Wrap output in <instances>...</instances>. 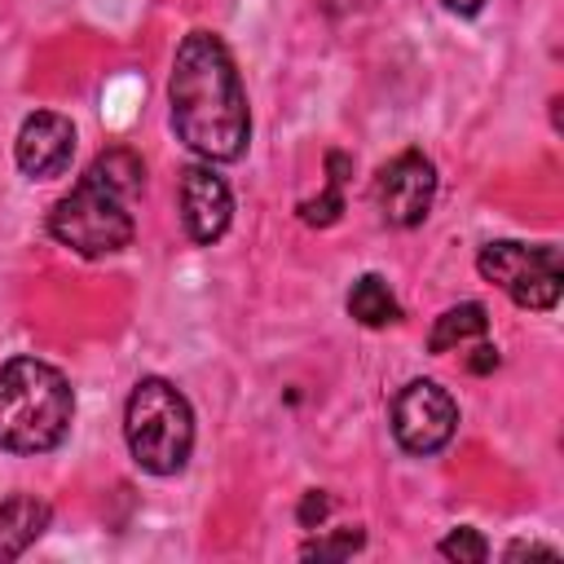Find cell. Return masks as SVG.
<instances>
[{"label":"cell","instance_id":"obj_9","mask_svg":"<svg viewBox=\"0 0 564 564\" xmlns=\"http://www.w3.org/2000/svg\"><path fill=\"white\" fill-rule=\"evenodd\" d=\"M229 216H234V198H229V185L194 163L181 172V220H185V234L203 247H212L225 229H229Z\"/></svg>","mask_w":564,"mask_h":564},{"label":"cell","instance_id":"obj_7","mask_svg":"<svg viewBox=\"0 0 564 564\" xmlns=\"http://www.w3.org/2000/svg\"><path fill=\"white\" fill-rule=\"evenodd\" d=\"M436 198V163L423 150H401L379 176H375V203L379 216L397 229H410L427 216Z\"/></svg>","mask_w":564,"mask_h":564},{"label":"cell","instance_id":"obj_13","mask_svg":"<svg viewBox=\"0 0 564 564\" xmlns=\"http://www.w3.org/2000/svg\"><path fill=\"white\" fill-rule=\"evenodd\" d=\"M352 172V159L348 154H339V150H330L326 154V189L317 194V198H308V203H300V220L304 225H335L339 220V212H344V176Z\"/></svg>","mask_w":564,"mask_h":564},{"label":"cell","instance_id":"obj_14","mask_svg":"<svg viewBox=\"0 0 564 564\" xmlns=\"http://www.w3.org/2000/svg\"><path fill=\"white\" fill-rule=\"evenodd\" d=\"M441 555H445V560H458V564H480V560L489 555V546H485V538H480L476 529H454V533L441 542Z\"/></svg>","mask_w":564,"mask_h":564},{"label":"cell","instance_id":"obj_5","mask_svg":"<svg viewBox=\"0 0 564 564\" xmlns=\"http://www.w3.org/2000/svg\"><path fill=\"white\" fill-rule=\"evenodd\" d=\"M476 269L485 282H494L498 291L511 295V304L546 313L560 304V286H564V269H560V251L555 247H524V242H489L476 256Z\"/></svg>","mask_w":564,"mask_h":564},{"label":"cell","instance_id":"obj_2","mask_svg":"<svg viewBox=\"0 0 564 564\" xmlns=\"http://www.w3.org/2000/svg\"><path fill=\"white\" fill-rule=\"evenodd\" d=\"M145 189V167L132 150H106L48 212V234L79 256H115L132 242V198Z\"/></svg>","mask_w":564,"mask_h":564},{"label":"cell","instance_id":"obj_3","mask_svg":"<svg viewBox=\"0 0 564 564\" xmlns=\"http://www.w3.org/2000/svg\"><path fill=\"white\" fill-rule=\"evenodd\" d=\"M75 414L70 383L40 357H9L0 366V449L44 454L62 445Z\"/></svg>","mask_w":564,"mask_h":564},{"label":"cell","instance_id":"obj_4","mask_svg":"<svg viewBox=\"0 0 564 564\" xmlns=\"http://www.w3.org/2000/svg\"><path fill=\"white\" fill-rule=\"evenodd\" d=\"M123 441L141 471L176 476L194 449V410L181 388L159 375L141 379L123 410Z\"/></svg>","mask_w":564,"mask_h":564},{"label":"cell","instance_id":"obj_1","mask_svg":"<svg viewBox=\"0 0 564 564\" xmlns=\"http://www.w3.org/2000/svg\"><path fill=\"white\" fill-rule=\"evenodd\" d=\"M167 106L176 137L207 163H234L251 141V110L229 48L212 31H189L172 57Z\"/></svg>","mask_w":564,"mask_h":564},{"label":"cell","instance_id":"obj_11","mask_svg":"<svg viewBox=\"0 0 564 564\" xmlns=\"http://www.w3.org/2000/svg\"><path fill=\"white\" fill-rule=\"evenodd\" d=\"M348 317L361 322V326H370V330H379V326L401 322V304H397V295L388 291V282L379 273H366L348 291Z\"/></svg>","mask_w":564,"mask_h":564},{"label":"cell","instance_id":"obj_8","mask_svg":"<svg viewBox=\"0 0 564 564\" xmlns=\"http://www.w3.org/2000/svg\"><path fill=\"white\" fill-rule=\"evenodd\" d=\"M70 154H75V123L66 115L35 110L22 119L18 141H13V159L31 181L62 176L70 167Z\"/></svg>","mask_w":564,"mask_h":564},{"label":"cell","instance_id":"obj_10","mask_svg":"<svg viewBox=\"0 0 564 564\" xmlns=\"http://www.w3.org/2000/svg\"><path fill=\"white\" fill-rule=\"evenodd\" d=\"M48 520H53V511H48L44 498H35V494H9L0 502V560L22 555L48 529Z\"/></svg>","mask_w":564,"mask_h":564},{"label":"cell","instance_id":"obj_6","mask_svg":"<svg viewBox=\"0 0 564 564\" xmlns=\"http://www.w3.org/2000/svg\"><path fill=\"white\" fill-rule=\"evenodd\" d=\"M458 427V405L436 379H410L392 397V436L405 454H436Z\"/></svg>","mask_w":564,"mask_h":564},{"label":"cell","instance_id":"obj_15","mask_svg":"<svg viewBox=\"0 0 564 564\" xmlns=\"http://www.w3.org/2000/svg\"><path fill=\"white\" fill-rule=\"evenodd\" d=\"M361 546V529H339L335 538H317V542H308L304 546V560H335V555H352Z\"/></svg>","mask_w":564,"mask_h":564},{"label":"cell","instance_id":"obj_17","mask_svg":"<svg viewBox=\"0 0 564 564\" xmlns=\"http://www.w3.org/2000/svg\"><path fill=\"white\" fill-rule=\"evenodd\" d=\"M520 555H546V560H555V546H538V542H516V546L507 551V560H520Z\"/></svg>","mask_w":564,"mask_h":564},{"label":"cell","instance_id":"obj_12","mask_svg":"<svg viewBox=\"0 0 564 564\" xmlns=\"http://www.w3.org/2000/svg\"><path fill=\"white\" fill-rule=\"evenodd\" d=\"M485 326H489L485 304H454V308H445V313L432 322L427 348H432V352H449V348H458V344H467V339H480Z\"/></svg>","mask_w":564,"mask_h":564},{"label":"cell","instance_id":"obj_16","mask_svg":"<svg viewBox=\"0 0 564 564\" xmlns=\"http://www.w3.org/2000/svg\"><path fill=\"white\" fill-rule=\"evenodd\" d=\"M326 511H330V498L317 489V494H308V498L300 502V524H308V529H313V524H317Z\"/></svg>","mask_w":564,"mask_h":564},{"label":"cell","instance_id":"obj_18","mask_svg":"<svg viewBox=\"0 0 564 564\" xmlns=\"http://www.w3.org/2000/svg\"><path fill=\"white\" fill-rule=\"evenodd\" d=\"M449 13H458V18H471V13H480L489 0H441Z\"/></svg>","mask_w":564,"mask_h":564}]
</instances>
